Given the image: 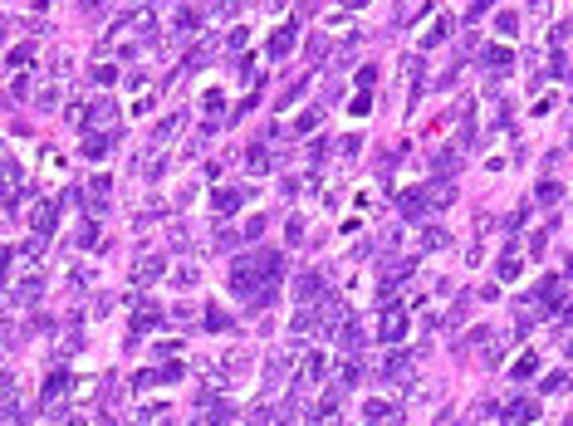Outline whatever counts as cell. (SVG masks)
<instances>
[{
    "label": "cell",
    "instance_id": "6da1fadb",
    "mask_svg": "<svg viewBox=\"0 0 573 426\" xmlns=\"http://www.w3.org/2000/svg\"><path fill=\"white\" fill-rule=\"evenodd\" d=\"M25 196H30V177H25L20 162H10V167L0 172V201H5V211H20Z\"/></svg>",
    "mask_w": 573,
    "mask_h": 426
},
{
    "label": "cell",
    "instance_id": "7a4b0ae2",
    "mask_svg": "<svg viewBox=\"0 0 573 426\" xmlns=\"http://www.w3.org/2000/svg\"><path fill=\"white\" fill-rule=\"evenodd\" d=\"M407 309H402V304H392V309H382V323H378V338L382 343H402V338H407Z\"/></svg>",
    "mask_w": 573,
    "mask_h": 426
},
{
    "label": "cell",
    "instance_id": "3957f363",
    "mask_svg": "<svg viewBox=\"0 0 573 426\" xmlns=\"http://www.w3.org/2000/svg\"><path fill=\"white\" fill-rule=\"evenodd\" d=\"M397 211H402V220H421V215H431L426 187H412V192H402V196H397Z\"/></svg>",
    "mask_w": 573,
    "mask_h": 426
},
{
    "label": "cell",
    "instance_id": "277c9868",
    "mask_svg": "<svg viewBox=\"0 0 573 426\" xmlns=\"http://www.w3.org/2000/svg\"><path fill=\"white\" fill-rule=\"evenodd\" d=\"M177 377H182V363H162V368L137 372V377H133V387H167V382H177Z\"/></svg>",
    "mask_w": 573,
    "mask_h": 426
},
{
    "label": "cell",
    "instance_id": "5b68a950",
    "mask_svg": "<svg viewBox=\"0 0 573 426\" xmlns=\"http://www.w3.org/2000/svg\"><path fill=\"white\" fill-rule=\"evenodd\" d=\"M539 417V402L534 397H515L510 407H505V426H529Z\"/></svg>",
    "mask_w": 573,
    "mask_h": 426
},
{
    "label": "cell",
    "instance_id": "8992f818",
    "mask_svg": "<svg viewBox=\"0 0 573 426\" xmlns=\"http://www.w3.org/2000/svg\"><path fill=\"white\" fill-rule=\"evenodd\" d=\"M294 44H299V20H289V25H280V30L270 35V59H285Z\"/></svg>",
    "mask_w": 573,
    "mask_h": 426
},
{
    "label": "cell",
    "instance_id": "52a82bcc",
    "mask_svg": "<svg viewBox=\"0 0 573 426\" xmlns=\"http://www.w3.org/2000/svg\"><path fill=\"white\" fill-rule=\"evenodd\" d=\"M363 422H368V426L397 422V407H392V402H382V397H368V402H363Z\"/></svg>",
    "mask_w": 573,
    "mask_h": 426
},
{
    "label": "cell",
    "instance_id": "ba28073f",
    "mask_svg": "<svg viewBox=\"0 0 573 426\" xmlns=\"http://www.w3.org/2000/svg\"><path fill=\"white\" fill-rule=\"evenodd\" d=\"M118 123V104L113 99H98L94 108H89V132H103V127H113Z\"/></svg>",
    "mask_w": 573,
    "mask_h": 426
},
{
    "label": "cell",
    "instance_id": "9c48e42d",
    "mask_svg": "<svg viewBox=\"0 0 573 426\" xmlns=\"http://www.w3.org/2000/svg\"><path fill=\"white\" fill-rule=\"evenodd\" d=\"M10 304H20V309H30V304H39V275H30V280H20V284L10 289Z\"/></svg>",
    "mask_w": 573,
    "mask_h": 426
},
{
    "label": "cell",
    "instance_id": "30bf717a",
    "mask_svg": "<svg viewBox=\"0 0 573 426\" xmlns=\"http://www.w3.org/2000/svg\"><path fill=\"white\" fill-rule=\"evenodd\" d=\"M402 84H407V108H412L417 84H421V54H407V59H402Z\"/></svg>",
    "mask_w": 573,
    "mask_h": 426
},
{
    "label": "cell",
    "instance_id": "8fae6325",
    "mask_svg": "<svg viewBox=\"0 0 573 426\" xmlns=\"http://www.w3.org/2000/svg\"><path fill=\"white\" fill-rule=\"evenodd\" d=\"M59 225V201H39L35 206V235H49Z\"/></svg>",
    "mask_w": 573,
    "mask_h": 426
},
{
    "label": "cell",
    "instance_id": "7c38bea8",
    "mask_svg": "<svg viewBox=\"0 0 573 426\" xmlns=\"http://www.w3.org/2000/svg\"><path fill=\"white\" fill-rule=\"evenodd\" d=\"M108 147H113V137H108V132H84V142H79V152H84L89 162L108 157Z\"/></svg>",
    "mask_w": 573,
    "mask_h": 426
},
{
    "label": "cell",
    "instance_id": "4fadbf2b",
    "mask_svg": "<svg viewBox=\"0 0 573 426\" xmlns=\"http://www.w3.org/2000/svg\"><path fill=\"white\" fill-rule=\"evenodd\" d=\"M382 377H392V382H407V377H412V358H407V353H387V363H382Z\"/></svg>",
    "mask_w": 573,
    "mask_h": 426
},
{
    "label": "cell",
    "instance_id": "5bb4252c",
    "mask_svg": "<svg viewBox=\"0 0 573 426\" xmlns=\"http://www.w3.org/2000/svg\"><path fill=\"white\" fill-rule=\"evenodd\" d=\"M64 392H69V372H64V368H54V372L44 377V407H54Z\"/></svg>",
    "mask_w": 573,
    "mask_h": 426
},
{
    "label": "cell",
    "instance_id": "9a60e30c",
    "mask_svg": "<svg viewBox=\"0 0 573 426\" xmlns=\"http://www.w3.org/2000/svg\"><path fill=\"white\" fill-rule=\"evenodd\" d=\"M451 30H456V20H451V15H441V20H436V25L421 35V49H436L441 39H451Z\"/></svg>",
    "mask_w": 573,
    "mask_h": 426
},
{
    "label": "cell",
    "instance_id": "2e32d148",
    "mask_svg": "<svg viewBox=\"0 0 573 426\" xmlns=\"http://www.w3.org/2000/svg\"><path fill=\"white\" fill-rule=\"evenodd\" d=\"M480 64H485V69H495V74H505V69L515 64V54H510L505 44H490V49L480 54Z\"/></svg>",
    "mask_w": 573,
    "mask_h": 426
},
{
    "label": "cell",
    "instance_id": "e0dca14e",
    "mask_svg": "<svg viewBox=\"0 0 573 426\" xmlns=\"http://www.w3.org/2000/svg\"><path fill=\"white\" fill-rule=\"evenodd\" d=\"M162 270H167V260H162V255H147V260H137L133 280H137V284H152V280H157Z\"/></svg>",
    "mask_w": 573,
    "mask_h": 426
},
{
    "label": "cell",
    "instance_id": "ac0fdd59",
    "mask_svg": "<svg viewBox=\"0 0 573 426\" xmlns=\"http://www.w3.org/2000/svg\"><path fill=\"white\" fill-rule=\"evenodd\" d=\"M275 299H280V284H260V289H255V294L245 299V309H250V314H265V309H270Z\"/></svg>",
    "mask_w": 573,
    "mask_h": 426
},
{
    "label": "cell",
    "instance_id": "d6986e66",
    "mask_svg": "<svg viewBox=\"0 0 573 426\" xmlns=\"http://www.w3.org/2000/svg\"><path fill=\"white\" fill-rule=\"evenodd\" d=\"M299 377H304V382H324V377H328V358H324V353H309L304 368H299Z\"/></svg>",
    "mask_w": 573,
    "mask_h": 426
},
{
    "label": "cell",
    "instance_id": "ffe728a7",
    "mask_svg": "<svg viewBox=\"0 0 573 426\" xmlns=\"http://www.w3.org/2000/svg\"><path fill=\"white\" fill-rule=\"evenodd\" d=\"M333 343H338L343 353H358V348H363V328H358V323L348 319L343 328H338V333H333Z\"/></svg>",
    "mask_w": 573,
    "mask_h": 426
},
{
    "label": "cell",
    "instance_id": "44dd1931",
    "mask_svg": "<svg viewBox=\"0 0 573 426\" xmlns=\"http://www.w3.org/2000/svg\"><path fill=\"white\" fill-rule=\"evenodd\" d=\"M534 372H539V358H534V353H519V358L510 363V377H515V382H529Z\"/></svg>",
    "mask_w": 573,
    "mask_h": 426
},
{
    "label": "cell",
    "instance_id": "7402d4cb",
    "mask_svg": "<svg viewBox=\"0 0 573 426\" xmlns=\"http://www.w3.org/2000/svg\"><path fill=\"white\" fill-rule=\"evenodd\" d=\"M167 412H172V407L147 402V407H137V426H172V422H167Z\"/></svg>",
    "mask_w": 573,
    "mask_h": 426
},
{
    "label": "cell",
    "instance_id": "603a6c76",
    "mask_svg": "<svg viewBox=\"0 0 573 426\" xmlns=\"http://www.w3.org/2000/svg\"><path fill=\"white\" fill-rule=\"evenodd\" d=\"M177 132H182V113H172V118H162V123H157V132H152V142H157V147H167V142H172Z\"/></svg>",
    "mask_w": 573,
    "mask_h": 426
},
{
    "label": "cell",
    "instance_id": "cb8c5ba5",
    "mask_svg": "<svg viewBox=\"0 0 573 426\" xmlns=\"http://www.w3.org/2000/svg\"><path fill=\"white\" fill-rule=\"evenodd\" d=\"M235 206H240V192H230V187H221V192H211V211L230 215Z\"/></svg>",
    "mask_w": 573,
    "mask_h": 426
},
{
    "label": "cell",
    "instance_id": "d4e9b609",
    "mask_svg": "<svg viewBox=\"0 0 573 426\" xmlns=\"http://www.w3.org/2000/svg\"><path fill=\"white\" fill-rule=\"evenodd\" d=\"M519 270H524V265H519V250H505V255L495 260V275H500V280H515Z\"/></svg>",
    "mask_w": 573,
    "mask_h": 426
},
{
    "label": "cell",
    "instance_id": "484cf974",
    "mask_svg": "<svg viewBox=\"0 0 573 426\" xmlns=\"http://www.w3.org/2000/svg\"><path fill=\"white\" fill-rule=\"evenodd\" d=\"M421 245H426V250H446V245H451V230H446V225H426Z\"/></svg>",
    "mask_w": 573,
    "mask_h": 426
},
{
    "label": "cell",
    "instance_id": "4316f807",
    "mask_svg": "<svg viewBox=\"0 0 573 426\" xmlns=\"http://www.w3.org/2000/svg\"><path fill=\"white\" fill-rule=\"evenodd\" d=\"M495 30H500L505 39H515V35H519V15H515V10H500V15H495Z\"/></svg>",
    "mask_w": 573,
    "mask_h": 426
},
{
    "label": "cell",
    "instance_id": "83f0119b",
    "mask_svg": "<svg viewBox=\"0 0 573 426\" xmlns=\"http://www.w3.org/2000/svg\"><path fill=\"white\" fill-rule=\"evenodd\" d=\"M20 426V397H10V392H5V397H0V426Z\"/></svg>",
    "mask_w": 573,
    "mask_h": 426
},
{
    "label": "cell",
    "instance_id": "f1b7e54d",
    "mask_svg": "<svg viewBox=\"0 0 573 426\" xmlns=\"http://www.w3.org/2000/svg\"><path fill=\"white\" fill-rule=\"evenodd\" d=\"M358 377H363V368H358V358H343V363H338V382H343V387H353Z\"/></svg>",
    "mask_w": 573,
    "mask_h": 426
},
{
    "label": "cell",
    "instance_id": "f546056e",
    "mask_svg": "<svg viewBox=\"0 0 573 426\" xmlns=\"http://www.w3.org/2000/svg\"><path fill=\"white\" fill-rule=\"evenodd\" d=\"M314 127H319V108H309V113H299V118H294V132H299V137H309Z\"/></svg>",
    "mask_w": 573,
    "mask_h": 426
},
{
    "label": "cell",
    "instance_id": "4dcf8cb0",
    "mask_svg": "<svg viewBox=\"0 0 573 426\" xmlns=\"http://www.w3.org/2000/svg\"><path fill=\"white\" fill-rule=\"evenodd\" d=\"M285 368H289V358H285V353H275V358L265 363V382H280V377H285Z\"/></svg>",
    "mask_w": 573,
    "mask_h": 426
},
{
    "label": "cell",
    "instance_id": "1f68e13d",
    "mask_svg": "<svg viewBox=\"0 0 573 426\" xmlns=\"http://www.w3.org/2000/svg\"><path fill=\"white\" fill-rule=\"evenodd\" d=\"M206 328H221V333H226V328H235V319H230L226 309H206Z\"/></svg>",
    "mask_w": 573,
    "mask_h": 426
},
{
    "label": "cell",
    "instance_id": "d6a6232c",
    "mask_svg": "<svg viewBox=\"0 0 573 426\" xmlns=\"http://www.w3.org/2000/svg\"><path fill=\"white\" fill-rule=\"evenodd\" d=\"M412 265H417V260H382V275L397 280V275H412Z\"/></svg>",
    "mask_w": 573,
    "mask_h": 426
},
{
    "label": "cell",
    "instance_id": "836d02e7",
    "mask_svg": "<svg viewBox=\"0 0 573 426\" xmlns=\"http://www.w3.org/2000/svg\"><path fill=\"white\" fill-rule=\"evenodd\" d=\"M309 328H314V309H299V314H294V328H289V333H294V338H304Z\"/></svg>",
    "mask_w": 573,
    "mask_h": 426
},
{
    "label": "cell",
    "instance_id": "e575fe53",
    "mask_svg": "<svg viewBox=\"0 0 573 426\" xmlns=\"http://www.w3.org/2000/svg\"><path fill=\"white\" fill-rule=\"evenodd\" d=\"M196 280H201V275H196V265H182V270L172 275V284H177V289H191Z\"/></svg>",
    "mask_w": 573,
    "mask_h": 426
},
{
    "label": "cell",
    "instance_id": "d590c367",
    "mask_svg": "<svg viewBox=\"0 0 573 426\" xmlns=\"http://www.w3.org/2000/svg\"><path fill=\"white\" fill-rule=\"evenodd\" d=\"M5 64H10V69H30V44L10 49V54H5Z\"/></svg>",
    "mask_w": 573,
    "mask_h": 426
},
{
    "label": "cell",
    "instance_id": "8d00e7d4",
    "mask_svg": "<svg viewBox=\"0 0 573 426\" xmlns=\"http://www.w3.org/2000/svg\"><path fill=\"white\" fill-rule=\"evenodd\" d=\"M314 294H319V275H304V280H299V294H294V299H304V304H309Z\"/></svg>",
    "mask_w": 573,
    "mask_h": 426
},
{
    "label": "cell",
    "instance_id": "74e56055",
    "mask_svg": "<svg viewBox=\"0 0 573 426\" xmlns=\"http://www.w3.org/2000/svg\"><path fill=\"white\" fill-rule=\"evenodd\" d=\"M265 162H270L265 147H250V152H245V167H250V172H265Z\"/></svg>",
    "mask_w": 573,
    "mask_h": 426
},
{
    "label": "cell",
    "instance_id": "f35d334b",
    "mask_svg": "<svg viewBox=\"0 0 573 426\" xmlns=\"http://www.w3.org/2000/svg\"><path fill=\"white\" fill-rule=\"evenodd\" d=\"M549 69H554V79H573V64H569V54H554V64H549Z\"/></svg>",
    "mask_w": 573,
    "mask_h": 426
},
{
    "label": "cell",
    "instance_id": "ab89813d",
    "mask_svg": "<svg viewBox=\"0 0 573 426\" xmlns=\"http://www.w3.org/2000/svg\"><path fill=\"white\" fill-rule=\"evenodd\" d=\"M59 99H64V89H59V84H49V89H39V108H54Z\"/></svg>",
    "mask_w": 573,
    "mask_h": 426
},
{
    "label": "cell",
    "instance_id": "60d3db41",
    "mask_svg": "<svg viewBox=\"0 0 573 426\" xmlns=\"http://www.w3.org/2000/svg\"><path fill=\"white\" fill-rule=\"evenodd\" d=\"M196 20H201L196 10H182V15H177V35H191V30H196Z\"/></svg>",
    "mask_w": 573,
    "mask_h": 426
},
{
    "label": "cell",
    "instance_id": "b9f144b4",
    "mask_svg": "<svg viewBox=\"0 0 573 426\" xmlns=\"http://www.w3.org/2000/svg\"><path fill=\"white\" fill-rule=\"evenodd\" d=\"M573 39V20H559V25H554V44H569Z\"/></svg>",
    "mask_w": 573,
    "mask_h": 426
},
{
    "label": "cell",
    "instance_id": "7bdbcfd3",
    "mask_svg": "<svg viewBox=\"0 0 573 426\" xmlns=\"http://www.w3.org/2000/svg\"><path fill=\"white\" fill-rule=\"evenodd\" d=\"M206 113H211V118H216V113H226V94H216V89H211V94H206Z\"/></svg>",
    "mask_w": 573,
    "mask_h": 426
},
{
    "label": "cell",
    "instance_id": "ee69618b",
    "mask_svg": "<svg viewBox=\"0 0 573 426\" xmlns=\"http://www.w3.org/2000/svg\"><path fill=\"white\" fill-rule=\"evenodd\" d=\"M559 387H569V377H564V372H554V377H544V382H539V392H559Z\"/></svg>",
    "mask_w": 573,
    "mask_h": 426
},
{
    "label": "cell",
    "instance_id": "f6af8a7d",
    "mask_svg": "<svg viewBox=\"0 0 573 426\" xmlns=\"http://www.w3.org/2000/svg\"><path fill=\"white\" fill-rule=\"evenodd\" d=\"M373 79H378V64H363V69H358V84L373 89Z\"/></svg>",
    "mask_w": 573,
    "mask_h": 426
},
{
    "label": "cell",
    "instance_id": "bcb514c9",
    "mask_svg": "<svg viewBox=\"0 0 573 426\" xmlns=\"http://www.w3.org/2000/svg\"><path fill=\"white\" fill-rule=\"evenodd\" d=\"M539 201H559V182H539Z\"/></svg>",
    "mask_w": 573,
    "mask_h": 426
},
{
    "label": "cell",
    "instance_id": "7dc6e473",
    "mask_svg": "<svg viewBox=\"0 0 573 426\" xmlns=\"http://www.w3.org/2000/svg\"><path fill=\"white\" fill-rule=\"evenodd\" d=\"M94 84H113V64H98V69H94Z\"/></svg>",
    "mask_w": 573,
    "mask_h": 426
},
{
    "label": "cell",
    "instance_id": "c3c4849f",
    "mask_svg": "<svg viewBox=\"0 0 573 426\" xmlns=\"http://www.w3.org/2000/svg\"><path fill=\"white\" fill-rule=\"evenodd\" d=\"M490 5H495V0H476V5H471V15H466V20H471V25H476L480 15H485V10H490Z\"/></svg>",
    "mask_w": 573,
    "mask_h": 426
},
{
    "label": "cell",
    "instance_id": "681fc988",
    "mask_svg": "<svg viewBox=\"0 0 573 426\" xmlns=\"http://www.w3.org/2000/svg\"><path fill=\"white\" fill-rule=\"evenodd\" d=\"M10 265H15V250H0V280L10 275Z\"/></svg>",
    "mask_w": 573,
    "mask_h": 426
},
{
    "label": "cell",
    "instance_id": "f907efd6",
    "mask_svg": "<svg viewBox=\"0 0 573 426\" xmlns=\"http://www.w3.org/2000/svg\"><path fill=\"white\" fill-rule=\"evenodd\" d=\"M59 426H84V417H79V412H64V417H59Z\"/></svg>",
    "mask_w": 573,
    "mask_h": 426
},
{
    "label": "cell",
    "instance_id": "816d5d0a",
    "mask_svg": "<svg viewBox=\"0 0 573 426\" xmlns=\"http://www.w3.org/2000/svg\"><path fill=\"white\" fill-rule=\"evenodd\" d=\"M564 358H573V338H569V343H564Z\"/></svg>",
    "mask_w": 573,
    "mask_h": 426
},
{
    "label": "cell",
    "instance_id": "f5cc1de1",
    "mask_svg": "<svg viewBox=\"0 0 573 426\" xmlns=\"http://www.w3.org/2000/svg\"><path fill=\"white\" fill-rule=\"evenodd\" d=\"M5 382H10V377H5V368H0V387H5Z\"/></svg>",
    "mask_w": 573,
    "mask_h": 426
},
{
    "label": "cell",
    "instance_id": "db71d44e",
    "mask_svg": "<svg viewBox=\"0 0 573 426\" xmlns=\"http://www.w3.org/2000/svg\"><path fill=\"white\" fill-rule=\"evenodd\" d=\"M569 147H573V132H569Z\"/></svg>",
    "mask_w": 573,
    "mask_h": 426
}]
</instances>
